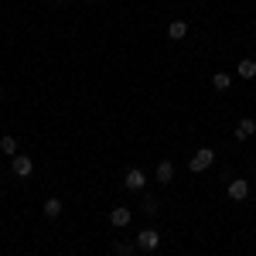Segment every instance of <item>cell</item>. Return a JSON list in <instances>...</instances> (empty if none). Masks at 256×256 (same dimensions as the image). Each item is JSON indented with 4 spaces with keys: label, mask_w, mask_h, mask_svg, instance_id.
Instances as JSON below:
<instances>
[{
    "label": "cell",
    "mask_w": 256,
    "mask_h": 256,
    "mask_svg": "<svg viewBox=\"0 0 256 256\" xmlns=\"http://www.w3.org/2000/svg\"><path fill=\"white\" fill-rule=\"evenodd\" d=\"M44 216H48V218H58L62 216V202H58V198H48V202H44Z\"/></svg>",
    "instance_id": "cell-11"
},
{
    "label": "cell",
    "mask_w": 256,
    "mask_h": 256,
    "mask_svg": "<svg viewBox=\"0 0 256 256\" xmlns=\"http://www.w3.org/2000/svg\"><path fill=\"white\" fill-rule=\"evenodd\" d=\"M171 178H174V164H171V160H160V164H158V181H160V184H168Z\"/></svg>",
    "instance_id": "cell-9"
},
{
    "label": "cell",
    "mask_w": 256,
    "mask_h": 256,
    "mask_svg": "<svg viewBox=\"0 0 256 256\" xmlns=\"http://www.w3.org/2000/svg\"><path fill=\"white\" fill-rule=\"evenodd\" d=\"M137 246L144 250V253H150V250H158L160 246V236H158V229H144L137 236Z\"/></svg>",
    "instance_id": "cell-2"
},
{
    "label": "cell",
    "mask_w": 256,
    "mask_h": 256,
    "mask_svg": "<svg viewBox=\"0 0 256 256\" xmlns=\"http://www.w3.org/2000/svg\"><path fill=\"white\" fill-rule=\"evenodd\" d=\"M0 150L14 158V154H18V140H14V137H4V140H0Z\"/></svg>",
    "instance_id": "cell-13"
},
{
    "label": "cell",
    "mask_w": 256,
    "mask_h": 256,
    "mask_svg": "<svg viewBox=\"0 0 256 256\" xmlns=\"http://www.w3.org/2000/svg\"><path fill=\"white\" fill-rule=\"evenodd\" d=\"M236 72L242 76V79H256V62H253V58H242Z\"/></svg>",
    "instance_id": "cell-10"
},
{
    "label": "cell",
    "mask_w": 256,
    "mask_h": 256,
    "mask_svg": "<svg viewBox=\"0 0 256 256\" xmlns=\"http://www.w3.org/2000/svg\"><path fill=\"white\" fill-rule=\"evenodd\" d=\"M10 168H14V174H18V178H28L31 171H34V160H31V158H20V154H14Z\"/></svg>",
    "instance_id": "cell-4"
},
{
    "label": "cell",
    "mask_w": 256,
    "mask_h": 256,
    "mask_svg": "<svg viewBox=\"0 0 256 256\" xmlns=\"http://www.w3.org/2000/svg\"><path fill=\"white\" fill-rule=\"evenodd\" d=\"M212 86H216L218 92H226V89H229V86H232V79H229V76H226V72H216V76H212Z\"/></svg>",
    "instance_id": "cell-12"
},
{
    "label": "cell",
    "mask_w": 256,
    "mask_h": 256,
    "mask_svg": "<svg viewBox=\"0 0 256 256\" xmlns=\"http://www.w3.org/2000/svg\"><path fill=\"white\" fill-rule=\"evenodd\" d=\"M116 253L120 256H130V253H134V246H130V242H116Z\"/></svg>",
    "instance_id": "cell-14"
},
{
    "label": "cell",
    "mask_w": 256,
    "mask_h": 256,
    "mask_svg": "<svg viewBox=\"0 0 256 256\" xmlns=\"http://www.w3.org/2000/svg\"><path fill=\"white\" fill-rule=\"evenodd\" d=\"M123 184H126L130 192H140V188L147 184V178H144V171H140V168H130V171H126V178H123Z\"/></svg>",
    "instance_id": "cell-3"
},
{
    "label": "cell",
    "mask_w": 256,
    "mask_h": 256,
    "mask_svg": "<svg viewBox=\"0 0 256 256\" xmlns=\"http://www.w3.org/2000/svg\"><path fill=\"white\" fill-rule=\"evenodd\" d=\"M184 34H188V20H171L168 24V38L171 41H181Z\"/></svg>",
    "instance_id": "cell-6"
},
{
    "label": "cell",
    "mask_w": 256,
    "mask_h": 256,
    "mask_svg": "<svg viewBox=\"0 0 256 256\" xmlns=\"http://www.w3.org/2000/svg\"><path fill=\"white\" fill-rule=\"evenodd\" d=\"M212 160H216V150H212V147H202L195 158L188 160V168H192V171H208V168H212Z\"/></svg>",
    "instance_id": "cell-1"
},
{
    "label": "cell",
    "mask_w": 256,
    "mask_h": 256,
    "mask_svg": "<svg viewBox=\"0 0 256 256\" xmlns=\"http://www.w3.org/2000/svg\"><path fill=\"white\" fill-rule=\"evenodd\" d=\"M154 208H158V202H154V198H144V212L154 216Z\"/></svg>",
    "instance_id": "cell-15"
},
{
    "label": "cell",
    "mask_w": 256,
    "mask_h": 256,
    "mask_svg": "<svg viewBox=\"0 0 256 256\" xmlns=\"http://www.w3.org/2000/svg\"><path fill=\"white\" fill-rule=\"evenodd\" d=\"M130 216H134V212H130V208H123V205H120V208H113V212H110V222H113V226H120V229H123V226H126V222H130Z\"/></svg>",
    "instance_id": "cell-7"
},
{
    "label": "cell",
    "mask_w": 256,
    "mask_h": 256,
    "mask_svg": "<svg viewBox=\"0 0 256 256\" xmlns=\"http://www.w3.org/2000/svg\"><path fill=\"white\" fill-rule=\"evenodd\" d=\"M89 4H92V0H89Z\"/></svg>",
    "instance_id": "cell-16"
},
{
    "label": "cell",
    "mask_w": 256,
    "mask_h": 256,
    "mask_svg": "<svg viewBox=\"0 0 256 256\" xmlns=\"http://www.w3.org/2000/svg\"><path fill=\"white\" fill-rule=\"evenodd\" d=\"M253 134H256V123H253V120H239V126H236V137H239V140H250Z\"/></svg>",
    "instance_id": "cell-8"
},
{
    "label": "cell",
    "mask_w": 256,
    "mask_h": 256,
    "mask_svg": "<svg viewBox=\"0 0 256 256\" xmlns=\"http://www.w3.org/2000/svg\"><path fill=\"white\" fill-rule=\"evenodd\" d=\"M246 195H250V184H246L242 178H236V181L229 184V198H232V202H242Z\"/></svg>",
    "instance_id": "cell-5"
}]
</instances>
